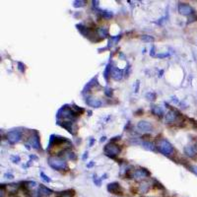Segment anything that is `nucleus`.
I'll return each instance as SVG.
<instances>
[{
    "mask_svg": "<svg viewBox=\"0 0 197 197\" xmlns=\"http://www.w3.org/2000/svg\"><path fill=\"white\" fill-rule=\"evenodd\" d=\"M40 177H42V180L44 181H46V182H50L51 181V179L49 178V177H48V175H46L44 173H40Z\"/></svg>",
    "mask_w": 197,
    "mask_h": 197,
    "instance_id": "c756f323",
    "label": "nucleus"
},
{
    "mask_svg": "<svg viewBox=\"0 0 197 197\" xmlns=\"http://www.w3.org/2000/svg\"><path fill=\"white\" fill-rule=\"evenodd\" d=\"M98 36H100L102 38H106V36H108V30L106 29V28H100V29L98 30Z\"/></svg>",
    "mask_w": 197,
    "mask_h": 197,
    "instance_id": "aec40b11",
    "label": "nucleus"
},
{
    "mask_svg": "<svg viewBox=\"0 0 197 197\" xmlns=\"http://www.w3.org/2000/svg\"><path fill=\"white\" fill-rule=\"evenodd\" d=\"M151 175V173L147 170V169L144 168H140L138 170L133 171L132 173V178H145V177H148Z\"/></svg>",
    "mask_w": 197,
    "mask_h": 197,
    "instance_id": "1a4fd4ad",
    "label": "nucleus"
},
{
    "mask_svg": "<svg viewBox=\"0 0 197 197\" xmlns=\"http://www.w3.org/2000/svg\"><path fill=\"white\" fill-rule=\"evenodd\" d=\"M96 81H97V76H96L95 78L92 79V80L90 81L89 83H87V85L85 86L84 90H83V93H86V92H89L90 90H91V88L96 84V83H94V82H96Z\"/></svg>",
    "mask_w": 197,
    "mask_h": 197,
    "instance_id": "6ab92c4d",
    "label": "nucleus"
},
{
    "mask_svg": "<svg viewBox=\"0 0 197 197\" xmlns=\"http://www.w3.org/2000/svg\"><path fill=\"white\" fill-rule=\"evenodd\" d=\"M188 169L197 175V166H188Z\"/></svg>",
    "mask_w": 197,
    "mask_h": 197,
    "instance_id": "473e14b6",
    "label": "nucleus"
},
{
    "mask_svg": "<svg viewBox=\"0 0 197 197\" xmlns=\"http://www.w3.org/2000/svg\"><path fill=\"white\" fill-rule=\"evenodd\" d=\"M158 150L165 156H171L173 153V148L170 142L166 139H161L158 142Z\"/></svg>",
    "mask_w": 197,
    "mask_h": 197,
    "instance_id": "20e7f679",
    "label": "nucleus"
},
{
    "mask_svg": "<svg viewBox=\"0 0 197 197\" xmlns=\"http://www.w3.org/2000/svg\"><path fill=\"white\" fill-rule=\"evenodd\" d=\"M100 14H102V16H104V18H108V19H110V18H111V17L113 16V13L111 11H108V10L100 11Z\"/></svg>",
    "mask_w": 197,
    "mask_h": 197,
    "instance_id": "a878e982",
    "label": "nucleus"
},
{
    "mask_svg": "<svg viewBox=\"0 0 197 197\" xmlns=\"http://www.w3.org/2000/svg\"><path fill=\"white\" fill-rule=\"evenodd\" d=\"M21 136H22V132L18 129H14L7 133V140L11 144H16L21 140Z\"/></svg>",
    "mask_w": 197,
    "mask_h": 197,
    "instance_id": "39448f33",
    "label": "nucleus"
},
{
    "mask_svg": "<svg viewBox=\"0 0 197 197\" xmlns=\"http://www.w3.org/2000/svg\"><path fill=\"white\" fill-rule=\"evenodd\" d=\"M11 161L13 163L18 164V163L20 162V157H19V156H11Z\"/></svg>",
    "mask_w": 197,
    "mask_h": 197,
    "instance_id": "2f4dec72",
    "label": "nucleus"
},
{
    "mask_svg": "<svg viewBox=\"0 0 197 197\" xmlns=\"http://www.w3.org/2000/svg\"><path fill=\"white\" fill-rule=\"evenodd\" d=\"M29 142H30V144H31L32 148H34V149L38 150V151L42 149L40 143V135H38L37 130H34L33 131V134H32Z\"/></svg>",
    "mask_w": 197,
    "mask_h": 197,
    "instance_id": "6e6552de",
    "label": "nucleus"
},
{
    "mask_svg": "<svg viewBox=\"0 0 197 197\" xmlns=\"http://www.w3.org/2000/svg\"><path fill=\"white\" fill-rule=\"evenodd\" d=\"M153 184H154V187L157 188V189H160V190H165V186L158 181L157 179H153Z\"/></svg>",
    "mask_w": 197,
    "mask_h": 197,
    "instance_id": "4be33fe9",
    "label": "nucleus"
},
{
    "mask_svg": "<svg viewBox=\"0 0 197 197\" xmlns=\"http://www.w3.org/2000/svg\"><path fill=\"white\" fill-rule=\"evenodd\" d=\"M59 124V125L61 126V127L65 128L66 130H67L68 132H69L70 134H72V135H76L77 133V126L74 125V122L73 121H58L57 122Z\"/></svg>",
    "mask_w": 197,
    "mask_h": 197,
    "instance_id": "0eeeda50",
    "label": "nucleus"
},
{
    "mask_svg": "<svg viewBox=\"0 0 197 197\" xmlns=\"http://www.w3.org/2000/svg\"><path fill=\"white\" fill-rule=\"evenodd\" d=\"M141 40H143V42H153L154 40H155V38H154L152 36H149V35H144L141 37Z\"/></svg>",
    "mask_w": 197,
    "mask_h": 197,
    "instance_id": "5701e85b",
    "label": "nucleus"
},
{
    "mask_svg": "<svg viewBox=\"0 0 197 197\" xmlns=\"http://www.w3.org/2000/svg\"><path fill=\"white\" fill-rule=\"evenodd\" d=\"M156 98H157V95H156L155 93H152V92H150V93L146 94V98L148 100H151V102H153V100H156Z\"/></svg>",
    "mask_w": 197,
    "mask_h": 197,
    "instance_id": "bb28decb",
    "label": "nucleus"
},
{
    "mask_svg": "<svg viewBox=\"0 0 197 197\" xmlns=\"http://www.w3.org/2000/svg\"><path fill=\"white\" fill-rule=\"evenodd\" d=\"M152 112L155 115H159V116H163L164 115V110L159 106H154L152 108Z\"/></svg>",
    "mask_w": 197,
    "mask_h": 197,
    "instance_id": "f3484780",
    "label": "nucleus"
},
{
    "mask_svg": "<svg viewBox=\"0 0 197 197\" xmlns=\"http://www.w3.org/2000/svg\"><path fill=\"white\" fill-rule=\"evenodd\" d=\"M5 177H7V178H13V175H10V173H6L5 175Z\"/></svg>",
    "mask_w": 197,
    "mask_h": 197,
    "instance_id": "58836bf2",
    "label": "nucleus"
},
{
    "mask_svg": "<svg viewBox=\"0 0 197 197\" xmlns=\"http://www.w3.org/2000/svg\"><path fill=\"white\" fill-rule=\"evenodd\" d=\"M53 193L54 192L51 189H49L48 187L44 186V184H40V187H38V197H48Z\"/></svg>",
    "mask_w": 197,
    "mask_h": 197,
    "instance_id": "ddd939ff",
    "label": "nucleus"
},
{
    "mask_svg": "<svg viewBox=\"0 0 197 197\" xmlns=\"http://www.w3.org/2000/svg\"><path fill=\"white\" fill-rule=\"evenodd\" d=\"M149 187H150L149 183H147V182H142V183L140 184V186H139V190H140V191L142 192V193H145V192L148 191Z\"/></svg>",
    "mask_w": 197,
    "mask_h": 197,
    "instance_id": "412c9836",
    "label": "nucleus"
},
{
    "mask_svg": "<svg viewBox=\"0 0 197 197\" xmlns=\"http://www.w3.org/2000/svg\"><path fill=\"white\" fill-rule=\"evenodd\" d=\"M142 146L144 149L148 150V151H155V146H154V144L149 142V141H144V142H142Z\"/></svg>",
    "mask_w": 197,
    "mask_h": 197,
    "instance_id": "a211bd4d",
    "label": "nucleus"
},
{
    "mask_svg": "<svg viewBox=\"0 0 197 197\" xmlns=\"http://www.w3.org/2000/svg\"><path fill=\"white\" fill-rule=\"evenodd\" d=\"M104 140H106V137H102V139H100V142H104Z\"/></svg>",
    "mask_w": 197,
    "mask_h": 197,
    "instance_id": "a19ab883",
    "label": "nucleus"
},
{
    "mask_svg": "<svg viewBox=\"0 0 197 197\" xmlns=\"http://www.w3.org/2000/svg\"><path fill=\"white\" fill-rule=\"evenodd\" d=\"M108 190L110 193L115 194V195L122 196L124 194L122 187H121L118 182H111L110 184H108Z\"/></svg>",
    "mask_w": 197,
    "mask_h": 197,
    "instance_id": "423d86ee",
    "label": "nucleus"
},
{
    "mask_svg": "<svg viewBox=\"0 0 197 197\" xmlns=\"http://www.w3.org/2000/svg\"><path fill=\"white\" fill-rule=\"evenodd\" d=\"M169 53H159V54H157V57H159V58H164V57H167L169 56Z\"/></svg>",
    "mask_w": 197,
    "mask_h": 197,
    "instance_id": "f704fd0d",
    "label": "nucleus"
},
{
    "mask_svg": "<svg viewBox=\"0 0 197 197\" xmlns=\"http://www.w3.org/2000/svg\"><path fill=\"white\" fill-rule=\"evenodd\" d=\"M71 108H73V110H74L75 112H76L78 115H80V114H82V113H84V112H85V110H84V108H79V106H77L76 104H73V106H72Z\"/></svg>",
    "mask_w": 197,
    "mask_h": 197,
    "instance_id": "b1692460",
    "label": "nucleus"
},
{
    "mask_svg": "<svg viewBox=\"0 0 197 197\" xmlns=\"http://www.w3.org/2000/svg\"><path fill=\"white\" fill-rule=\"evenodd\" d=\"M179 115H181V114L177 110H171L166 113V117H165V119H166V121L168 123H173V122H175V121L177 120V118H178Z\"/></svg>",
    "mask_w": 197,
    "mask_h": 197,
    "instance_id": "9d476101",
    "label": "nucleus"
},
{
    "mask_svg": "<svg viewBox=\"0 0 197 197\" xmlns=\"http://www.w3.org/2000/svg\"><path fill=\"white\" fill-rule=\"evenodd\" d=\"M110 70H111L110 64H108V66H106V70H104V78H106V80H108V76L110 75Z\"/></svg>",
    "mask_w": 197,
    "mask_h": 197,
    "instance_id": "cd10ccee",
    "label": "nucleus"
},
{
    "mask_svg": "<svg viewBox=\"0 0 197 197\" xmlns=\"http://www.w3.org/2000/svg\"><path fill=\"white\" fill-rule=\"evenodd\" d=\"M137 128L142 131H152L153 130V125L146 120H141L137 124Z\"/></svg>",
    "mask_w": 197,
    "mask_h": 197,
    "instance_id": "4468645a",
    "label": "nucleus"
},
{
    "mask_svg": "<svg viewBox=\"0 0 197 197\" xmlns=\"http://www.w3.org/2000/svg\"><path fill=\"white\" fill-rule=\"evenodd\" d=\"M85 102H86V104H88V106H91V108H100V106H102V102H100L98 98L91 97V96H88V97H86Z\"/></svg>",
    "mask_w": 197,
    "mask_h": 197,
    "instance_id": "f8f14e48",
    "label": "nucleus"
},
{
    "mask_svg": "<svg viewBox=\"0 0 197 197\" xmlns=\"http://www.w3.org/2000/svg\"><path fill=\"white\" fill-rule=\"evenodd\" d=\"M79 115L73 110L72 108H69L67 106H64L57 111V119L62 118L66 119V121H74L77 119Z\"/></svg>",
    "mask_w": 197,
    "mask_h": 197,
    "instance_id": "f257e3e1",
    "label": "nucleus"
},
{
    "mask_svg": "<svg viewBox=\"0 0 197 197\" xmlns=\"http://www.w3.org/2000/svg\"><path fill=\"white\" fill-rule=\"evenodd\" d=\"M155 50H156V48L155 46H152V48H151V50H150V55L151 56H155Z\"/></svg>",
    "mask_w": 197,
    "mask_h": 197,
    "instance_id": "c9c22d12",
    "label": "nucleus"
},
{
    "mask_svg": "<svg viewBox=\"0 0 197 197\" xmlns=\"http://www.w3.org/2000/svg\"><path fill=\"white\" fill-rule=\"evenodd\" d=\"M120 152H121V148L113 142H110L104 148V153L108 157L112 158V159H114L116 156H118L120 154Z\"/></svg>",
    "mask_w": 197,
    "mask_h": 197,
    "instance_id": "7ed1b4c3",
    "label": "nucleus"
},
{
    "mask_svg": "<svg viewBox=\"0 0 197 197\" xmlns=\"http://www.w3.org/2000/svg\"><path fill=\"white\" fill-rule=\"evenodd\" d=\"M104 95L106 96V97L110 98L112 97V89L110 87H106V89H104Z\"/></svg>",
    "mask_w": 197,
    "mask_h": 197,
    "instance_id": "c85d7f7f",
    "label": "nucleus"
},
{
    "mask_svg": "<svg viewBox=\"0 0 197 197\" xmlns=\"http://www.w3.org/2000/svg\"><path fill=\"white\" fill-rule=\"evenodd\" d=\"M85 4H86V1H83V0H76V1L73 2V6L75 8L83 7Z\"/></svg>",
    "mask_w": 197,
    "mask_h": 197,
    "instance_id": "393cba45",
    "label": "nucleus"
},
{
    "mask_svg": "<svg viewBox=\"0 0 197 197\" xmlns=\"http://www.w3.org/2000/svg\"><path fill=\"white\" fill-rule=\"evenodd\" d=\"M48 165L55 171H63L67 169V162L60 157H49Z\"/></svg>",
    "mask_w": 197,
    "mask_h": 197,
    "instance_id": "f03ea898",
    "label": "nucleus"
},
{
    "mask_svg": "<svg viewBox=\"0 0 197 197\" xmlns=\"http://www.w3.org/2000/svg\"><path fill=\"white\" fill-rule=\"evenodd\" d=\"M71 196H73V195H72V194H70V193H67V190H66V191L62 192V193L58 197H71Z\"/></svg>",
    "mask_w": 197,
    "mask_h": 197,
    "instance_id": "72a5a7b5",
    "label": "nucleus"
},
{
    "mask_svg": "<svg viewBox=\"0 0 197 197\" xmlns=\"http://www.w3.org/2000/svg\"><path fill=\"white\" fill-rule=\"evenodd\" d=\"M94 182H95L98 186L100 185V180H98V179H97V177H96V175H94Z\"/></svg>",
    "mask_w": 197,
    "mask_h": 197,
    "instance_id": "e433bc0d",
    "label": "nucleus"
},
{
    "mask_svg": "<svg viewBox=\"0 0 197 197\" xmlns=\"http://www.w3.org/2000/svg\"><path fill=\"white\" fill-rule=\"evenodd\" d=\"M184 154L189 158H195L196 151H195V149H194L193 146H191V145H187V146L184 147Z\"/></svg>",
    "mask_w": 197,
    "mask_h": 197,
    "instance_id": "dca6fc26",
    "label": "nucleus"
},
{
    "mask_svg": "<svg viewBox=\"0 0 197 197\" xmlns=\"http://www.w3.org/2000/svg\"><path fill=\"white\" fill-rule=\"evenodd\" d=\"M142 113H143V110H142V108H140V110H138L136 111L135 114H136V115H141Z\"/></svg>",
    "mask_w": 197,
    "mask_h": 197,
    "instance_id": "4c0bfd02",
    "label": "nucleus"
},
{
    "mask_svg": "<svg viewBox=\"0 0 197 197\" xmlns=\"http://www.w3.org/2000/svg\"><path fill=\"white\" fill-rule=\"evenodd\" d=\"M178 12L180 13L181 15H185V16H188V15H192L194 14V10L193 8L190 5L186 3H180L178 5Z\"/></svg>",
    "mask_w": 197,
    "mask_h": 197,
    "instance_id": "9b49d317",
    "label": "nucleus"
},
{
    "mask_svg": "<svg viewBox=\"0 0 197 197\" xmlns=\"http://www.w3.org/2000/svg\"><path fill=\"white\" fill-rule=\"evenodd\" d=\"M138 88H139V81H137V82H136V88H135V92H136V93L138 92Z\"/></svg>",
    "mask_w": 197,
    "mask_h": 197,
    "instance_id": "ea45409f",
    "label": "nucleus"
},
{
    "mask_svg": "<svg viewBox=\"0 0 197 197\" xmlns=\"http://www.w3.org/2000/svg\"><path fill=\"white\" fill-rule=\"evenodd\" d=\"M18 69L20 70L22 73H24L25 72V70H26V66H25V64H23L22 62H18Z\"/></svg>",
    "mask_w": 197,
    "mask_h": 197,
    "instance_id": "7c9ffc66",
    "label": "nucleus"
},
{
    "mask_svg": "<svg viewBox=\"0 0 197 197\" xmlns=\"http://www.w3.org/2000/svg\"><path fill=\"white\" fill-rule=\"evenodd\" d=\"M111 76H112V78L116 81L121 80L123 77V71L121 69H119V68H112Z\"/></svg>",
    "mask_w": 197,
    "mask_h": 197,
    "instance_id": "2eb2a0df",
    "label": "nucleus"
}]
</instances>
